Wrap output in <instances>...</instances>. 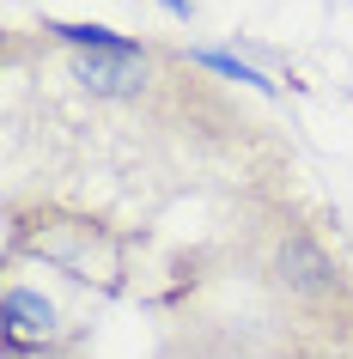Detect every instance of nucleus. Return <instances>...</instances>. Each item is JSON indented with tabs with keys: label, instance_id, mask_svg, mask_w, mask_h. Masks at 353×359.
I'll use <instances>...</instances> for the list:
<instances>
[{
	"label": "nucleus",
	"instance_id": "obj_1",
	"mask_svg": "<svg viewBox=\"0 0 353 359\" xmlns=\"http://www.w3.org/2000/svg\"><path fill=\"white\" fill-rule=\"evenodd\" d=\"M6 55L37 61V79L6 67V195H43L110 213L147 231L171 201L232 195L298 177L293 147L225 92L189 49L140 43L128 55L67 49L37 25L6 31Z\"/></svg>",
	"mask_w": 353,
	"mask_h": 359
},
{
	"label": "nucleus",
	"instance_id": "obj_2",
	"mask_svg": "<svg viewBox=\"0 0 353 359\" xmlns=\"http://www.w3.org/2000/svg\"><path fill=\"white\" fill-rule=\"evenodd\" d=\"M147 304L152 359H353V262L298 177L220 201Z\"/></svg>",
	"mask_w": 353,
	"mask_h": 359
},
{
	"label": "nucleus",
	"instance_id": "obj_3",
	"mask_svg": "<svg viewBox=\"0 0 353 359\" xmlns=\"http://www.w3.org/2000/svg\"><path fill=\"white\" fill-rule=\"evenodd\" d=\"M140 250H147V231L122 226L110 213L74 208V201H43V195H6V231H0L6 262L92 286L98 299H122V292H134Z\"/></svg>",
	"mask_w": 353,
	"mask_h": 359
},
{
	"label": "nucleus",
	"instance_id": "obj_4",
	"mask_svg": "<svg viewBox=\"0 0 353 359\" xmlns=\"http://www.w3.org/2000/svg\"><path fill=\"white\" fill-rule=\"evenodd\" d=\"M92 335L86 311H67L55 292L25 280V268H6V292H0V347L6 353H79Z\"/></svg>",
	"mask_w": 353,
	"mask_h": 359
},
{
	"label": "nucleus",
	"instance_id": "obj_5",
	"mask_svg": "<svg viewBox=\"0 0 353 359\" xmlns=\"http://www.w3.org/2000/svg\"><path fill=\"white\" fill-rule=\"evenodd\" d=\"M43 37L67 43V49H104V55H128V49H140L147 37H128V31H110V25H79V19H49L43 13L37 19Z\"/></svg>",
	"mask_w": 353,
	"mask_h": 359
},
{
	"label": "nucleus",
	"instance_id": "obj_6",
	"mask_svg": "<svg viewBox=\"0 0 353 359\" xmlns=\"http://www.w3.org/2000/svg\"><path fill=\"white\" fill-rule=\"evenodd\" d=\"M189 55L201 61L213 79H225V86H250V92H274V79H262L250 61H238V55H225V49H189Z\"/></svg>",
	"mask_w": 353,
	"mask_h": 359
},
{
	"label": "nucleus",
	"instance_id": "obj_7",
	"mask_svg": "<svg viewBox=\"0 0 353 359\" xmlns=\"http://www.w3.org/2000/svg\"><path fill=\"white\" fill-rule=\"evenodd\" d=\"M159 6H165L171 19H183V25H189V19H195V0H159Z\"/></svg>",
	"mask_w": 353,
	"mask_h": 359
},
{
	"label": "nucleus",
	"instance_id": "obj_8",
	"mask_svg": "<svg viewBox=\"0 0 353 359\" xmlns=\"http://www.w3.org/2000/svg\"><path fill=\"white\" fill-rule=\"evenodd\" d=\"M6 359H92V353L79 347V353H6Z\"/></svg>",
	"mask_w": 353,
	"mask_h": 359
}]
</instances>
